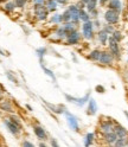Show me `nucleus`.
Here are the masks:
<instances>
[{"mask_svg": "<svg viewBox=\"0 0 128 147\" xmlns=\"http://www.w3.org/2000/svg\"><path fill=\"white\" fill-rule=\"evenodd\" d=\"M108 48L109 51L113 53V56L115 57L116 61H119L121 58V49H120V44H119L117 40H115L112 36H109V39H108Z\"/></svg>", "mask_w": 128, "mask_h": 147, "instance_id": "4", "label": "nucleus"}, {"mask_svg": "<svg viewBox=\"0 0 128 147\" xmlns=\"http://www.w3.org/2000/svg\"><path fill=\"white\" fill-rule=\"evenodd\" d=\"M55 36H56L58 39H65V37H67V32H65V30H64L63 25L58 26L57 29H56V32H55Z\"/></svg>", "mask_w": 128, "mask_h": 147, "instance_id": "24", "label": "nucleus"}, {"mask_svg": "<svg viewBox=\"0 0 128 147\" xmlns=\"http://www.w3.org/2000/svg\"><path fill=\"white\" fill-rule=\"evenodd\" d=\"M114 132H115V134L117 135V138H127V136H128V131L126 129V128H125L122 125L117 123V122H115Z\"/></svg>", "mask_w": 128, "mask_h": 147, "instance_id": "15", "label": "nucleus"}, {"mask_svg": "<svg viewBox=\"0 0 128 147\" xmlns=\"http://www.w3.org/2000/svg\"><path fill=\"white\" fill-rule=\"evenodd\" d=\"M13 1H14L15 6H17L18 8H24V7L26 6V4H27V1H29V0H13Z\"/></svg>", "mask_w": 128, "mask_h": 147, "instance_id": "34", "label": "nucleus"}, {"mask_svg": "<svg viewBox=\"0 0 128 147\" xmlns=\"http://www.w3.org/2000/svg\"><path fill=\"white\" fill-rule=\"evenodd\" d=\"M26 108H27V109H29V110H30V112H31V110H32V108H31V106H29V105H26Z\"/></svg>", "mask_w": 128, "mask_h": 147, "instance_id": "46", "label": "nucleus"}, {"mask_svg": "<svg viewBox=\"0 0 128 147\" xmlns=\"http://www.w3.org/2000/svg\"><path fill=\"white\" fill-rule=\"evenodd\" d=\"M78 1H81V3H83V4H86V5H87V3L89 1V0H78Z\"/></svg>", "mask_w": 128, "mask_h": 147, "instance_id": "44", "label": "nucleus"}, {"mask_svg": "<svg viewBox=\"0 0 128 147\" xmlns=\"http://www.w3.org/2000/svg\"><path fill=\"white\" fill-rule=\"evenodd\" d=\"M62 19H63V23L71 22V14H70V12H69L68 8H67V10L62 13Z\"/></svg>", "mask_w": 128, "mask_h": 147, "instance_id": "32", "label": "nucleus"}, {"mask_svg": "<svg viewBox=\"0 0 128 147\" xmlns=\"http://www.w3.org/2000/svg\"><path fill=\"white\" fill-rule=\"evenodd\" d=\"M95 141V134L94 133H87L84 136V146H91Z\"/></svg>", "mask_w": 128, "mask_h": 147, "instance_id": "26", "label": "nucleus"}, {"mask_svg": "<svg viewBox=\"0 0 128 147\" xmlns=\"http://www.w3.org/2000/svg\"><path fill=\"white\" fill-rule=\"evenodd\" d=\"M127 55H128V53H127ZM127 62H128V58H127Z\"/></svg>", "mask_w": 128, "mask_h": 147, "instance_id": "52", "label": "nucleus"}, {"mask_svg": "<svg viewBox=\"0 0 128 147\" xmlns=\"http://www.w3.org/2000/svg\"><path fill=\"white\" fill-rule=\"evenodd\" d=\"M68 10H69V12L71 14V22H74L75 24L78 25V22H81L79 20V10L81 8L76 4H71V5H69Z\"/></svg>", "mask_w": 128, "mask_h": 147, "instance_id": "11", "label": "nucleus"}, {"mask_svg": "<svg viewBox=\"0 0 128 147\" xmlns=\"http://www.w3.org/2000/svg\"><path fill=\"white\" fill-rule=\"evenodd\" d=\"M15 7H17V6H15L14 1H7V3L5 4V7H4V8H5L6 12H13Z\"/></svg>", "mask_w": 128, "mask_h": 147, "instance_id": "30", "label": "nucleus"}, {"mask_svg": "<svg viewBox=\"0 0 128 147\" xmlns=\"http://www.w3.org/2000/svg\"><path fill=\"white\" fill-rule=\"evenodd\" d=\"M89 13H90V17L94 18V19H97V18H98V11L96 10V8H95V10H93V11H90Z\"/></svg>", "mask_w": 128, "mask_h": 147, "instance_id": "38", "label": "nucleus"}, {"mask_svg": "<svg viewBox=\"0 0 128 147\" xmlns=\"http://www.w3.org/2000/svg\"><path fill=\"white\" fill-rule=\"evenodd\" d=\"M109 1H110V0H98V4H100L101 7H106Z\"/></svg>", "mask_w": 128, "mask_h": 147, "instance_id": "39", "label": "nucleus"}, {"mask_svg": "<svg viewBox=\"0 0 128 147\" xmlns=\"http://www.w3.org/2000/svg\"><path fill=\"white\" fill-rule=\"evenodd\" d=\"M79 20L82 23H84V22H88V20H91V17H90V13L84 10V8H81L79 10Z\"/></svg>", "mask_w": 128, "mask_h": 147, "instance_id": "22", "label": "nucleus"}, {"mask_svg": "<svg viewBox=\"0 0 128 147\" xmlns=\"http://www.w3.org/2000/svg\"><path fill=\"white\" fill-rule=\"evenodd\" d=\"M44 103H46V102L44 101ZM46 105H48V107L52 110V112L56 113V114H64V112L67 110L63 106H53V105H51V103H46Z\"/></svg>", "mask_w": 128, "mask_h": 147, "instance_id": "21", "label": "nucleus"}, {"mask_svg": "<svg viewBox=\"0 0 128 147\" xmlns=\"http://www.w3.org/2000/svg\"><path fill=\"white\" fill-rule=\"evenodd\" d=\"M110 36L113 37L115 40H117L119 43L122 40V33H121V31H119V30H114V32H113Z\"/></svg>", "mask_w": 128, "mask_h": 147, "instance_id": "33", "label": "nucleus"}, {"mask_svg": "<svg viewBox=\"0 0 128 147\" xmlns=\"http://www.w3.org/2000/svg\"><path fill=\"white\" fill-rule=\"evenodd\" d=\"M6 76L8 77V78H10L12 82H13V83H18V80L12 75V74H11V71H6Z\"/></svg>", "mask_w": 128, "mask_h": 147, "instance_id": "36", "label": "nucleus"}, {"mask_svg": "<svg viewBox=\"0 0 128 147\" xmlns=\"http://www.w3.org/2000/svg\"><path fill=\"white\" fill-rule=\"evenodd\" d=\"M36 53H37V56L39 57V62L43 63V57L46 55V49L45 48H39V49L36 50Z\"/></svg>", "mask_w": 128, "mask_h": 147, "instance_id": "29", "label": "nucleus"}, {"mask_svg": "<svg viewBox=\"0 0 128 147\" xmlns=\"http://www.w3.org/2000/svg\"><path fill=\"white\" fill-rule=\"evenodd\" d=\"M63 27H64V30H65L67 34L72 32V31H75L77 30V24H75L74 22H68V23H63Z\"/></svg>", "mask_w": 128, "mask_h": 147, "instance_id": "20", "label": "nucleus"}, {"mask_svg": "<svg viewBox=\"0 0 128 147\" xmlns=\"http://www.w3.org/2000/svg\"><path fill=\"white\" fill-rule=\"evenodd\" d=\"M116 139H117V135L115 134L114 131L103 134V140H104V142L107 145H114V142L116 141Z\"/></svg>", "mask_w": 128, "mask_h": 147, "instance_id": "16", "label": "nucleus"}, {"mask_svg": "<svg viewBox=\"0 0 128 147\" xmlns=\"http://www.w3.org/2000/svg\"><path fill=\"white\" fill-rule=\"evenodd\" d=\"M109 36L103 29H100L98 32H97V39L100 42V44L102 45V47H106V45H108V39H109Z\"/></svg>", "mask_w": 128, "mask_h": 147, "instance_id": "13", "label": "nucleus"}, {"mask_svg": "<svg viewBox=\"0 0 128 147\" xmlns=\"http://www.w3.org/2000/svg\"><path fill=\"white\" fill-rule=\"evenodd\" d=\"M81 37H82V34L77 30L72 31V32L67 34V37H65V44L67 45H76V44L79 43Z\"/></svg>", "mask_w": 128, "mask_h": 147, "instance_id": "10", "label": "nucleus"}, {"mask_svg": "<svg viewBox=\"0 0 128 147\" xmlns=\"http://www.w3.org/2000/svg\"><path fill=\"white\" fill-rule=\"evenodd\" d=\"M4 123L6 126V128L8 129L11 134L13 135H19L22 132V122L19 121V119L17 116H11V117H6L4 120Z\"/></svg>", "mask_w": 128, "mask_h": 147, "instance_id": "1", "label": "nucleus"}, {"mask_svg": "<svg viewBox=\"0 0 128 147\" xmlns=\"http://www.w3.org/2000/svg\"><path fill=\"white\" fill-rule=\"evenodd\" d=\"M97 103L94 98H89L88 101V106H87V114L88 115H95L97 113Z\"/></svg>", "mask_w": 128, "mask_h": 147, "instance_id": "14", "label": "nucleus"}, {"mask_svg": "<svg viewBox=\"0 0 128 147\" xmlns=\"http://www.w3.org/2000/svg\"><path fill=\"white\" fill-rule=\"evenodd\" d=\"M102 29H103L108 34H112V33L114 32V30H115V29H114V25L108 24V23H107V25H104V26L102 27Z\"/></svg>", "mask_w": 128, "mask_h": 147, "instance_id": "35", "label": "nucleus"}, {"mask_svg": "<svg viewBox=\"0 0 128 147\" xmlns=\"http://www.w3.org/2000/svg\"><path fill=\"white\" fill-rule=\"evenodd\" d=\"M122 1L121 0H110L108 3L107 7L110 8V10H114V11H117V12H121L122 11Z\"/></svg>", "mask_w": 128, "mask_h": 147, "instance_id": "17", "label": "nucleus"}, {"mask_svg": "<svg viewBox=\"0 0 128 147\" xmlns=\"http://www.w3.org/2000/svg\"><path fill=\"white\" fill-rule=\"evenodd\" d=\"M51 146H58V142L55 140V139H51V144H50Z\"/></svg>", "mask_w": 128, "mask_h": 147, "instance_id": "43", "label": "nucleus"}, {"mask_svg": "<svg viewBox=\"0 0 128 147\" xmlns=\"http://www.w3.org/2000/svg\"><path fill=\"white\" fill-rule=\"evenodd\" d=\"M33 133H34V135L37 136L39 140H46V139H48V134H46V131H45V128H43V127L39 126V125L33 126Z\"/></svg>", "mask_w": 128, "mask_h": 147, "instance_id": "12", "label": "nucleus"}, {"mask_svg": "<svg viewBox=\"0 0 128 147\" xmlns=\"http://www.w3.org/2000/svg\"><path fill=\"white\" fill-rule=\"evenodd\" d=\"M97 4H98V0H89V1L87 3V5H86L87 11L90 12V11L95 10V8L97 7Z\"/></svg>", "mask_w": 128, "mask_h": 147, "instance_id": "28", "label": "nucleus"}, {"mask_svg": "<svg viewBox=\"0 0 128 147\" xmlns=\"http://www.w3.org/2000/svg\"><path fill=\"white\" fill-rule=\"evenodd\" d=\"M103 18H104L106 23L112 24V25H115V24L119 23V20H120V12L108 8V10L104 12V14H103Z\"/></svg>", "mask_w": 128, "mask_h": 147, "instance_id": "6", "label": "nucleus"}, {"mask_svg": "<svg viewBox=\"0 0 128 147\" xmlns=\"http://www.w3.org/2000/svg\"><path fill=\"white\" fill-rule=\"evenodd\" d=\"M65 98L69 101V102L74 103L78 107H83L86 103H88V101L90 98V93H87L84 96H82V97H74V96H70V95L65 94Z\"/></svg>", "mask_w": 128, "mask_h": 147, "instance_id": "8", "label": "nucleus"}, {"mask_svg": "<svg viewBox=\"0 0 128 147\" xmlns=\"http://www.w3.org/2000/svg\"><path fill=\"white\" fill-rule=\"evenodd\" d=\"M115 61V57L113 56V53L109 51V50H103L101 51V56H100L98 63L102 64V65H107V67H110L113 65V63Z\"/></svg>", "mask_w": 128, "mask_h": 147, "instance_id": "7", "label": "nucleus"}, {"mask_svg": "<svg viewBox=\"0 0 128 147\" xmlns=\"http://www.w3.org/2000/svg\"><path fill=\"white\" fill-rule=\"evenodd\" d=\"M55 1H57L59 5H68L69 4V0H55Z\"/></svg>", "mask_w": 128, "mask_h": 147, "instance_id": "42", "label": "nucleus"}, {"mask_svg": "<svg viewBox=\"0 0 128 147\" xmlns=\"http://www.w3.org/2000/svg\"><path fill=\"white\" fill-rule=\"evenodd\" d=\"M0 109L4 110V112L13 113V106L8 100H3L1 102H0Z\"/></svg>", "mask_w": 128, "mask_h": 147, "instance_id": "18", "label": "nucleus"}, {"mask_svg": "<svg viewBox=\"0 0 128 147\" xmlns=\"http://www.w3.org/2000/svg\"><path fill=\"white\" fill-rule=\"evenodd\" d=\"M114 126H115V121H113L112 119H106V120H101L98 125V129L102 134L108 133L114 131Z\"/></svg>", "mask_w": 128, "mask_h": 147, "instance_id": "9", "label": "nucleus"}, {"mask_svg": "<svg viewBox=\"0 0 128 147\" xmlns=\"http://www.w3.org/2000/svg\"><path fill=\"white\" fill-rule=\"evenodd\" d=\"M33 13L36 19L39 22H45L49 18V10L45 5H33Z\"/></svg>", "mask_w": 128, "mask_h": 147, "instance_id": "3", "label": "nucleus"}, {"mask_svg": "<svg viewBox=\"0 0 128 147\" xmlns=\"http://www.w3.org/2000/svg\"><path fill=\"white\" fill-rule=\"evenodd\" d=\"M100 56H101V50L94 49V50H91V51L89 52V55H88V59L93 61V62H98Z\"/></svg>", "mask_w": 128, "mask_h": 147, "instance_id": "19", "label": "nucleus"}, {"mask_svg": "<svg viewBox=\"0 0 128 147\" xmlns=\"http://www.w3.org/2000/svg\"><path fill=\"white\" fill-rule=\"evenodd\" d=\"M0 55H5V53H4V52H3L1 50H0Z\"/></svg>", "mask_w": 128, "mask_h": 147, "instance_id": "49", "label": "nucleus"}, {"mask_svg": "<svg viewBox=\"0 0 128 147\" xmlns=\"http://www.w3.org/2000/svg\"><path fill=\"white\" fill-rule=\"evenodd\" d=\"M22 146H24V147H33V146H34V144H32V142H30V141L25 140V141L22 144Z\"/></svg>", "mask_w": 128, "mask_h": 147, "instance_id": "41", "label": "nucleus"}, {"mask_svg": "<svg viewBox=\"0 0 128 147\" xmlns=\"http://www.w3.org/2000/svg\"><path fill=\"white\" fill-rule=\"evenodd\" d=\"M94 29H95V26H94L93 20L84 22L83 24H82V37L87 40H91L95 36Z\"/></svg>", "mask_w": 128, "mask_h": 147, "instance_id": "2", "label": "nucleus"}, {"mask_svg": "<svg viewBox=\"0 0 128 147\" xmlns=\"http://www.w3.org/2000/svg\"><path fill=\"white\" fill-rule=\"evenodd\" d=\"M126 76H127V78H128V71H127V74H126Z\"/></svg>", "mask_w": 128, "mask_h": 147, "instance_id": "50", "label": "nucleus"}, {"mask_svg": "<svg viewBox=\"0 0 128 147\" xmlns=\"http://www.w3.org/2000/svg\"><path fill=\"white\" fill-rule=\"evenodd\" d=\"M95 90L97 91V93H100V94H102V93H104V91H106L104 87H103V86H101V84L96 86V87H95Z\"/></svg>", "mask_w": 128, "mask_h": 147, "instance_id": "37", "label": "nucleus"}, {"mask_svg": "<svg viewBox=\"0 0 128 147\" xmlns=\"http://www.w3.org/2000/svg\"><path fill=\"white\" fill-rule=\"evenodd\" d=\"M114 146H116V147L128 146V136L127 138H117L116 141L114 142Z\"/></svg>", "mask_w": 128, "mask_h": 147, "instance_id": "27", "label": "nucleus"}, {"mask_svg": "<svg viewBox=\"0 0 128 147\" xmlns=\"http://www.w3.org/2000/svg\"><path fill=\"white\" fill-rule=\"evenodd\" d=\"M64 116H65L67 123H68V126L70 127V129L74 131V132H78V131H79L78 119H77L74 114H71L70 112H68V110H65V112H64Z\"/></svg>", "mask_w": 128, "mask_h": 147, "instance_id": "5", "label": "nucleus"}, {"mask_svg": "<svg viewBox=\"0 0 128 147\" xmlns=\"http://www.w3.org/2000/svg\"><path fill=\"white\" fill-rule=\"evenodd\" d=\"M40 67H42V69H43V71H44L45 74H46V75H48V76H49L50 78H52L53 81H56V76H55V74H53V72H52V71H51L50 69H48V68H45V67H44V64H43V63H40Z\"/></svg>", "mask_w": 128, "mask_h": 147, "instance_id": "31", "label": "nucleus"}, {"mask_svg": "<svg viewBox=\"0 0 128 147\" xmlns=\"http://www.w3.org/2000/svg\"><path fill=\"white\" fill-rule=\"evenodd\" d=\"M46 0H33V5H45Z\"/></svg>", "mask_w": 128, "mask_h": 147, "instance_id": "40", "label": "nucleus"}, {"mask_svg": "<svg viewBox=\"0 0 128 147\" xmlns=\"http://www.w3.org/2000/svg\"><path fill=\"white\" fill-rule=\"evenodd\" d=\"M125 116L127 117V120H128V112H125Z\"/></svg>", "mask_w": 128, "mask_h": 147, "instance_id": "47", "label": "nucleus"}, {"mask_svg": "<svg viewBox=\"0 0 128 147\" xmlns=\"http://www.w3.org/2000/svg\"><path fill=\"white\" fill-rule=\"evenodd\" d=\"M1 96H3V91L0 90V98H1Z\"/></svg>", "mask_w": 128, "mask_h": 147, "instance_id": "48", "label": "nucleus"}, {"mask_svg": "<svg viewBox=\"0 0 128 147\" xmlns=\"http://www.w3.org/2000/svg\"><path fill=\"white\" fill-rule=\"evenodd\" d=\"M1 1H3V0H0V3H1Z\"/></svg>", "mask_w": 128, "mask_h": 147, "instance_id": "51", "label": "nucleus"}, {"mask_svg": "<svg viewBox=\"0 0 128 147\" xmlns=\"http://www.w3.org/2000/svg\"><path fill=\"white\" fill-rule=\"evenodd\" d=\"M39 146H42V147H45V146H46V144H45V142H40V144H39Z\"/></svg>", "mask_w": 128, "mask_h": 147, "instance_id": "45", "label": "nucleus"}, {"mask_svg": "<svg viewBox=\"0 0 128 147\" xmlns=\"http://www.w3.org/2000/svg\"><path fill=\"white\" fill-rule=\"evenodd\" d=\"M57 5H58V3L55 1V0H46V3H45V6H46L49 12H56L57 7H58Z\"/></svg>", "mask_w": 128, "mask_h": 147, "instance_id": "23", "label": "nucleus"}, {"mask_svg": "<svg viewBox=\"0 0 128 147\" xmlns=\"http://www.w3.org/2000/svg\"><path fill=\"white\" fill-rule=\"evenodd\" d=\"M50 23L55 24V25H59V24H63V19H62V14L59 13H55L50 17Z\"/></svg>", "mask_w": 128, "mask_h": 147, "instance_id": "25", "label": "nucleus"}]
</instances>
